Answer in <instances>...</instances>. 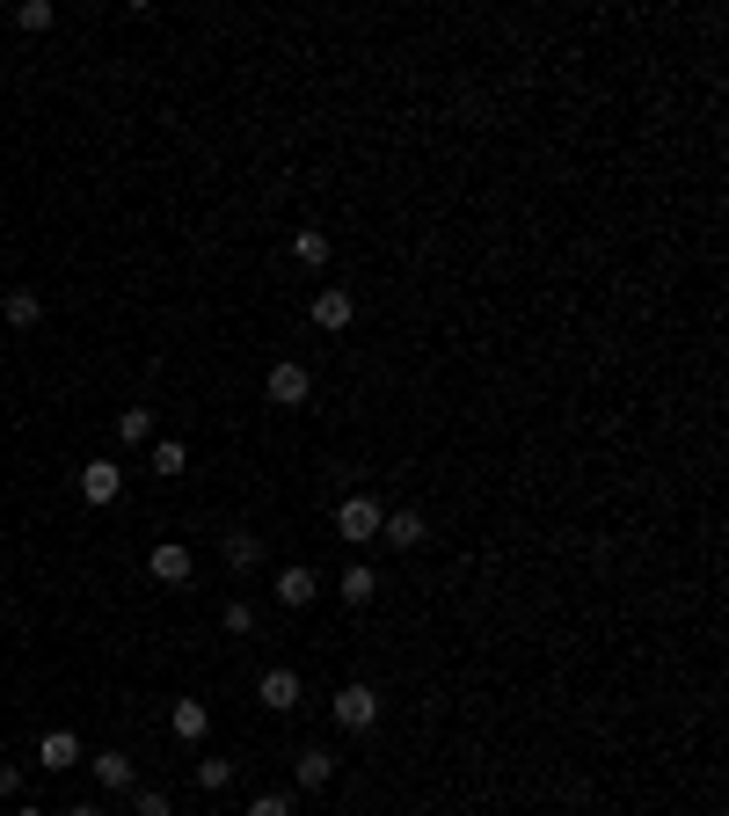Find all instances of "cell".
I'll return each mask as SVG.
<instances>
[{
    "instance_id": "cell-24",
    "label": "cell",
    "mask_w": 729,
    "mask_h": 816,
    "mask_svg": "<svg viewBox=\"0 0 729 816\" xmlns=\"http://www.w3.org/2000/svg\"><path fill=\"white\" fill-rule=\"evenodd\" d=\"M219 620H226V634H248V627H256V613H248V605H226Z\"/></svg>"
},
{
    "instance_id": "cell-13",
    "label": "cell",
    "mask_w": 729,
    "mask_h": 816,
    "mask_svg": "<svg viewBox=\"0 0 729 816\" xmlns=\"http://www.w3.org/2000/svg\"><path fill=\"white\" fill-rule=\"evenodd\" d=\"M336 583H343V598H350V605H372V598H380V569H364V561H350Z\"/></svg>"
},
{
    "instance_id": "cell-21",
    "label": "cell",
    "mask_w": 729,
    "mask_h": 816,
    "mask_svg": "<svg viewBox=\"0 0 729 816\" xmlns=\"http://www.w3.org/2000/svg\"><path fill=\"white\" fill-rule=\"evenodd\" d=\"M15 23H23V29H51V23H59V8H51V0H23V8H15Z\"/></svg>"
},
{
    "instance_id": "cell-9",
    "label": "cell",
    "mask_w": 729,
    "mask_h": 816,
    "mask_svg": "<svg viewBox=\"0 0 729 816\" xmlns=\"http://www.w3.org/2000/svg\"><path fill=\"white\" fill-rule=\"evenodd\" d=\"M423 518H416V510H387V518H380V540H387V547H423Z\"/></svg>"
},
{
    "instance_id": "cell-14",
    "label": "cell",
    "mask_w": 729,
    "mask_h": 816,
    "mask_svg": "<svg viewBox=\"0 0 729 816\" xmlns=\"http://www.w3.org/2000/svg\"><path fill=\"white\" fill-rule=\"evenodd\" d=\"M292 256H299L307 270H321L329 263V234H321V226H299V234H292Z\"/></svg>"
},
{
    "instance_id": "cell-26",
    "label": "cell",
    "mask_w": 729,
    "mask_h": 816,
    "mask_svg": "<svg viewBox=\"0 0 729 816\" xmlns=\"http://www.w3.org/2000/svg\"><path fill=\"white\" fill-rule=\"evenodd\" d=\"M66 816H102V809H96V802H81V809H66Z\"/></svg>"
},
{
    "instance_id": "cell-22",
    "label": "cell",
    "mask_w": 729,
    "mask_h": 816,
    "mask_svg": "<svg viewBox=\"0 0 729 816\" xmlns=\"http://www.w3.org/2000/svg\"><path fill=\"white\" fill-rule=\"evenodd\" d=\"M226 780H234V766H226V758H197V788H226Z\"/></svg>"
},
{
    "instance_id": "cell-4",
    "label": "cell",
    "mask_w": 729,
    "mask_h": 816,
    "mask_svg": "<svg viewBox=\"0 0 729 816\" xmlns=\"http://www.w3.org/2000/svg\"><path fill=\"white\" fill-rule=\"evenodd\" d=\"M256 700H263V707H277V715H292V707H299V671L270 664V671L256 678Z\"/></svg>"
},
{
    "instance_id": "cell-3",
    "label": "cell",
    "mask_w": 729,
    "mask_h": 816,
    "mask_svg": "<svg viewBox=\"0 0 729 816\" xmlns=\"http://www.w3.org/2000/svg\"><path fill=\"white\" fill-rule=\"evenodd\" d=\"M190 569H197L190 547H175V540H161V547L146 554V577H153V583H169V591H183V583H190Z\"/></svg>"
},
{
    "instance_id": "cell-6",
    "label": "cell",
    "mask_w": 729,
    "mask_h": 816,
    "mask_svg": "<svg viewBox=\"0 0 729 816\" xmlns=\"http://www.w3.org/2000/svg\"><path fill=\"white\" fill-rule=\"evenodd\" d=\"M118 489H124L118 459H88V467H81V496H88V504H118Z\"/></svg>"
},
{
    "instance_id": "cell-8",
    "label": "cell",
    "mask_w": 729,
    "mask_h": 816,
    "mask_svg": "<svg viewBox=\"0 0 729 816\" xmlns=\"http://www.w3.org/2000/svg\"><path fill=\"white\" fill-rule=\"evenodd\" d=\"M88 766H96V780L110 794H132L139 788V772H132V758H124V751H102V758H88Z\"/></svg>"
},
{
    "instance_id": "cell-1",
    "label": "cell",
    "mask_w": 729,
    "mask_h": 816,
    "mask_svg": "<svg viewBox=\"0 0 729 816\" xmlns=\"http://www.w3.org/2000/svg\"><path fill=\"white\" fill-rule=\"evenodd\" d=\"M380 518H387V510L372 504V496H343V504H336V532L350 540V547H364V540H380Z\"/></svg>"
},
{
    "instance_id": "cell-23",
    "label": "cell",
    "mask_w": 729,
    "mask_h": 816,
    "mask_svg": "<svg viewBox=\"0 0 729 816\" xmlns=\"http://www.w3.org/2000/svg\"><path fill=\"white\" fill-rule=\"evenodd\" d=\"M248 816H292V802H285V794H256V802H248Z\"/></svg>"
},
{
    "instance_id": "cell-17",
    "label": "cell",
    "mask_w": 729,
    "mask_h": 816,
    "mask_svg": "<svg viewBox=\"0 0 729 816\" xmlns=\"http://www.w3.org/2000/svg\"><path fill=\"white\" fill-rule=\"evenodd\" d=\"M256 561H263V540H256V532H234V540H226V569H256Z\"/></svg>"
},
{
    "instance_id": "cell-25",
    "label": "cell",
    "mask_w": 729,
    "mask_h": 816,
    "mask_svg": "<svg viewBox=\"0 0 729 816\" xmlns=\"http://www.w3.org/2000/svg\"><path fill=\"white\" fill-rule=\"evenodd\" d=\"M15 788H23V772H15V766H0V802H8Z\"/></svg>"
},
{
    "instance_id": "cell-19",
    "label": "cell",
    "mask_w": 729,
    "mask_h": 816,
    "mask_svg": "<svg viewBox=\"0 0 729 816\" xmlns=\"http://www.w3.org/2000/svg\"><path fill=\"white\" fill-rule=\"evenodd\" d=\"M118 437H124V445H146V437H153V408H124Z\"/></svg>"
},
{
    "instance_id": "cell-18",
    "label": "cell",
    "mask_w": 729,
    "mask_h": 816,
    "mask_svg": "<svg viewBox=\"0 0 729 816\" xmlns=\"http://www.w3.org/2000/svg\"><path fill=\"white\" fill-rule=\"evenodd\" d=\"M8 321H15V329H37V321H45V299H37V292H8Z\"/></svg>"
},
{
    "instance_id": "cell-10",
    "label": "cell",
    "mask_w": 729,
    "mask_h": 816,
    "mask_svg": "<svg viewBox=\"0 0 729 816\" xmlns=\"http://www.w3.org/2000/svg\"><path fill=\"white\" fill-rule=\"evenodd\" d=\"M314 591H321L314 569H299V561H292V569H277V605H314Z\"/></svg>"
},
{
    "instance_id": "cell-2",
    "label": "cell",
    "mask_w": 729,
    "mask_h": 816,
    "mask_svg": "<svg viewBox=\"0 0 729 816\" xmlns=\"http://www.w3.org/2000/svg\"><path fill=\"white\" fill-rule=\"evenodd\" d=\"M263 394H270V401H277V408H299V401H307V394H314V380H307V364L277 358V364H270V380H263Z\"/></svg>"
},
{
    "instance_id": "cell-27",
    "label": "cell",
    "mask_w": 729,
    "mask_h": 816,
    "mask_svg": "<svg viewBox=\"0 0 729 816\" xmlns=\"http://www.w3.org/2000/svg\"><path fill=\"white\" fill-rule=\"evenodd\" d=\"M15 816H45V809H15Z\"/></svg>"
},
{
    "instance_id": "cell-20",
    "label": "cell",
    "mask_w": 729,
    "mask_h": 816,
    "mask_svg": "<svg viewBox=\"0 0 729 816\" xmlns=\"http://www.w3.org/2000/svg\"><path fill=\"white\" fill-rule=\"evenodd\" d=\"M132 809L139 816H175V802H169V788H132Z\"/></svg>"
},
{
    "instance_id": "cell-15",
    "label": "cell",
    "mask_w": 729,
    "mask_h": 816,
    "mask_svg": "<svg viewBox=\"0 0 729 816\" xmlns=\"http://www.w3.org/2000/svg\"><path fill=\"white\" fill-rule=\"evenodd\" d=\"M175 737H183V744H197V737H205V721H212V715H205V700H175Z\"/></svg>"
},
{
    "instance_id": "cell-11",
    "label": "cell",
    "mask_w": 729,
    "mask_h": 816,
    "mask_svg": "<svg viewBox=\"0 0 729 816\" xmlns=\"http://www.w3.org/2000/svg\"><path fill=\"white\" fill-rule=\"evenodd\" d=\"M37 758H45V772H66V766H81V737H73V729H51Z\"/></svg>"
},
{
    "instance_id": "cell-12",
    "label": "cell",
    "mask_w": 729,
    "mask_h": 816,
    "mask_svg": "<svg viewBox=\"0 0 729 816\" xmlns=\"http://www.w3.org/2000/svg\"><path fill=\"white\" fill-rule=\"evenodd\" d=\"M329 780H336V751L307 744V751H299V788H329Z\"/></svg>"
},
{
    "instance_id": "cell-5",
    "label": "cell",
    "mask_w": 729,
    "mask_h": 816,
    "mask_svg": "<svg viewBox=\"0 0 729 816\" xmlns=\"http://www.w3.org/2000/svg\"><path fill=\"white\" fill-rule=\"evenodd\" d=\"M336 721L343 729H372V721H380V693H372V685H343L336 693Z\"/></svg>"
},
{
    "instance_id": "cell-16",
    "label": "cell",
    "mask_w": 729,
    "mask_h": 816,
    "mask_svg": "<svg viewBox=\"0 0 729 816\" xmlns=\"http://www.w3.org/2000/svg\"><path fill=\"white\" fill-rule=\"evenodd\" d=\"M190 467V445L183 437H153V474H183Z\"/></svg>"
},
{
    "instance_id": "cell-7",
    "label": "cell",
    "mask_w": 729,
    "mask_h": 816,
    "mask_svg": "<svg viewBox=\"0 0 729 816\" xmlns=\"http://www.w3.org/2000/svg\"><path fill=\"white\" fill-rule=\"evenodd\" d=\"M350 321H358V299H350V292H314V329L343 336Z\"/></svg>"
}]
</instances>
